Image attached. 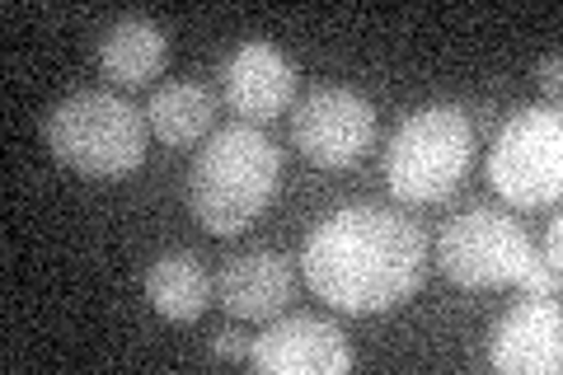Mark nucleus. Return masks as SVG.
<instances>
[{
	"label": "nucleus",
	"instance_id": "nucleus-5",
	"mask_svg": "<svg viewBox=\"0 0 563 375\" xmlns=\"http://www.w3.org/2000/svg\"><path fill=\"white\" fill-rule=\"evenodd\" d=\"M488 184L517 211L554 207L563 192V118L559 109H521L493 136Z\"/></svg>",
	"mask_w": 563,
	"mask_h": 375
},
{
	"label": "nucleus",
	"instance_id": "nucleus-1",
	"mask_svg": "<svg viewBox=\"0 0 563 375\" xmlns=\"http://www.w3.org/2000/svg\"><path fill=\"white\" fill-rule=\"evenodd\" d=\"M301 273L324 306L347 315H380L404 306L422 287L428 235L395 207H339L306 235Z\"/></svg>",
	"mask_w": 563,
	"mask_h": 375
},
{
	"label": "nucleus",
	"instance_id": "nucleus-15",
	"mask_svg": "<svg viewBox=\"0 0 563 375\" xmlns=\"http://www.w3.org/2000/svg\"><path fill=\"white\" fill-rule=\"evenodd\" d=\"M211 356H217V362H250V343H244V333L221 329L211 338Z\"/></svg>",
	"mask_w": 563,
	"mask_h": 375
},
{
	"label": "nucleus",
	"instance_id": "nucleus-6",
	"mask_svg": "<svg viewBox=\"0 0 563 375\" xmlns=\"http://www.w3.org/2000/svg\"><path fill=\"white\" fill-rule=\"evenodd\" d=\"M531 258V235L517 217H507L498 207H470L461 217H451L437 235V267L465 291L517 287Z\"/></svg>",
	"mask_w": 563,
	"mask_h": 375
},
{
	"label": "nucleus",
	"instance_id": "nucleus-10",
	"mask_svg": "<svg viewBox=\"0 0 563 375\" xmlns=\"http://www.w3.org/2000/svg\"><path fill=\"white\" fill-rule=\"evenodd\" d=\"M221 89H225V103H231L244 122H268L291 109L296 66H291V57H282V47H273V43H244L225 57Z\"/></svg>",
	"mask_w": 563,
	"mask_h": 375
},
{
	"label": "nucleus",
	"instance_id": "nucleus-8",
	"mask_svg": "<svg viewBox=\"0 0 563 375\" xmlns=\"http://www.w3.org/2000/svg\"><path fill=\"white\" fill-rule=\"evenodd\" d=\"M250 366L263 375H343L352 366V348L333 319L282 315L250 343Z\"/></svg>",
	"mask_w": 563,
	"mask_h": 375
},
{
	"label": "nucleus",
	"instance_id": "nucleus-9",
	"mask_svg": "<svg viewBox=\"0 0 563 375\" xmlns=\"http://www.w3.org/2000/svg\"><path fill=\"white\" fill-rule=\"evenodd\" d=\"M488 362L507 375H559L563 366V315L554 296H526L512 306L488 343Z\"/></svg>",
	"mask_w": 563,
	"mask_h": 375
},
{
	"label": "nucleus",
	"instance_id": "nucleus-16",
	"mask_svg": "<svg viewBox=\"0 0 563 375\" xmlns=\"http://www.w3.org/2000/svg\"><path fill=\"white\" fill-rule=\"evenodd\" d=\"M559 258H563V221L554 217L550 221V235H544V263L559 267Z\"/></svg>",
	"mask_w": 563,
	"mask_h": 375
},
{
	"label": "nucleus",
	"instance_id": "nucleus-4",
	"mask_svg": "<svg viewBox=\"0 0 563 375\" xmlns=\"http://www.w3.org/2000/svg\"><path fill=\"white\" fill-rule=\"evenodd\" d=\"M47 151L85 178H122L146 159V109L109 89H80L62 99L43 122Z\"/></svg>",
	"mask_w": 563,
	"mask_h": 375
},
{
	"label": "nucleus",
	"instance_id": "nucleus-13",
	"mask_svg": "<svg viewBox=\"0 0 563 375\" xmlns=\"http://www.w3.org/2000/svg\"><path fill=\"white\" fill-rule=\"evenodd\" d=\"M146 300L155 306V315L169 319V324H192L211 300V277L198 263V254L174 249V254L155 258L151 273H146Z\"/></svg>",
	"mask_w": 563,
	"mask_h": 375
},
{
	"label": "nucleus",
	"instance_id": "nucleus-14",
	"mask_svg": "<svg viewBox=\"0 0 563 375\" xmlns=\"http://www.w3.org/2000/svg\"><path fill=\"white\" fill-rule=\"evenodd\" d=\"M211 122H217V95L192 80L155 89L146 103V128L161 136L165 146H198L211 132Z\"/></svg>",
	"mask_w": 563,
	"mask_h": 375
},
{
	"label": "nucleus",
	"instance_id": "nucleus-11",
	"mask_svg": "<svg viewBox=\"0 0 563 375\" xmlns=\"http://www.w3.org/2000/svg\"><path fill=\"white\" fill-rule=\"evenodd\" d=\"M296 291L291 263L273 254V249H254V254L225 258V267L211 282V296L231 319H250V324H268L287 310V300Z\"/></svg>",
	"mask_w": 563,
	"mask_h": 375
},
{
	"label": "nucleus",
	"instance_id": "nucleus-2",
	"mask_svg": "<svg viewBox=\"0 0 563 375\" xmlns=\"http://www.w3.org/2000/svg\"><path fill=\"white\" fill-rule=\"evenodd\" d=\"M282 151L254 122H231L211 132L207 146L192 155L188 169V207L211 235H240L277 188Z\"/></svg>",
	"mask_w": 563,
	"mask_h": 375
},
{
	"label": "nucleus",
	"instance_id": "nucleus-3",
	"mask_svg": "<svg viewBox=\"0 0 563 375\" xmlns=\"http://www.w3.org/2000/svg\"><path fill=\"white\" fill-rule=\"evenodd\" d=\"M474 146H479V136H474V122L461 103H428V109L409 113L385 151L390 192L409 207L446 202L470 174Z\"/></svg>",
	"mask_w": 563,
	"mask_h": 375
},
{
	"label": "nucleus",
	"instance_id": "nucleus-7",
	"mask_svg": "<svg viewBox=\"0 0 563 375\" xmlns=\"http://www.w3.org/2000/svg\"><path fill=\"white\" fill-rule=\"evenodd\" d=\"M376 109L357 89L324 85L291 109V146L320 169H347L372 151Z\"/></svg>",
	"mask_w": 563,
	"mask_h": 375
},
{
	"label": "nucleus",
	"instance_id": "nucleus-17",
	"mask_svg": "<svg viewBox=\"0 0 563 375\" xmlns=\"http://www.w3.org/2000/svg\"><path fill=\"white\" fill-rule=\"evenodd\" d=\"M559 70H563V66H559V57H550V62H540V76H536V80L544 85V95H559V80H563V76H559Z\"/></svg>",
	"mask_w": 563,
	"mask_h": 375
},
{
	"label": "nucleus",
	"instance_id": "nucleus-12",
	"mask_svg": "<svg viewBox=\"0 0 563 375\" xmlns=\"http://www.w3.org/2000/svg\"><path fill=\"white\" fill-rule=\"evenodd\" d=\"M165 62H169V33L155 20H141V14L109 24L99 38V70L109 85L122 89L151 85L165 70Z\"/></svg>",
	"mask_w": 563,
	"mask_h": 375
}]
</instances>
